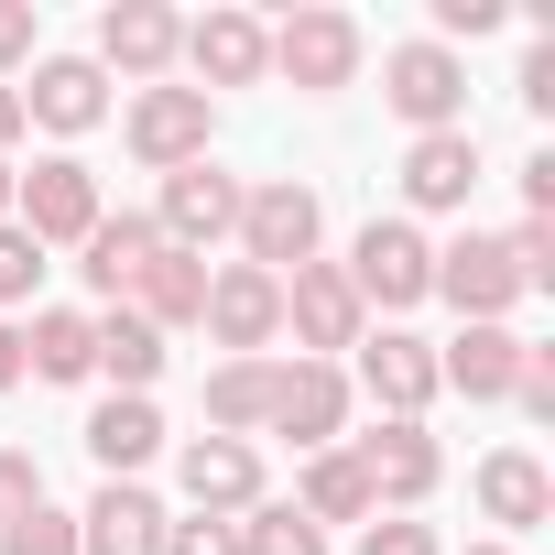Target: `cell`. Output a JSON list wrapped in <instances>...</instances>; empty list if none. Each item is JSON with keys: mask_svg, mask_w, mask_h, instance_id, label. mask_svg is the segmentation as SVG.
Returning a JSON list of instances; mask_svg holds the SVG:
<instances>
[{"mask_svg": "<svg viewBox=\"0 0 555 555\" xmlns=\"http://www.w3.org/2000/svg\"><path fill=\"white\" fill-rule=\"evenodd\" d=\"M317 229H327V207H317V185H295V175H272V185H240V261L250 272H272V284H284V272H306L317 261Z\"/></svg>", "mask_w": 555, "mask_h": 555, "instance_id": "1", "label": "cell"}, {"mask_svg": "<svg viewBox=\"0 0 555 555\" xmlns=\"http://www.w3.org/2000/svg\"><path fill=\"white\" fill-rule=\"evenodd\" d=\"M99 218H109V207H99V175H88L77 153H44L34 175H12V229H23L34 250H77Z\"/></svg>", "mask_w": 555, "mask_h": 555, "instance_id": "2", "label": "cell"}, {"mask_svg": "<svg viewBox=\"0 0 555 555\" xmlns=\"http://www.w3.org/2000/svg\"><path fill=\"white\" fill-rule=\"evenodd\" d=\"M338 272H349V295H360V306L403 317V306H425V295H436V240H425L414 218H371V229H360V250H349Z\"/></svg>", "mask_w": 555, "mask_h": 555, "instance_id": "3", "label": "cell"}, {"mask_svg": "<svg viewBox=\"0 0 555 555\" xmlns=\"http://www.w3.org/2000/svg\"><path fill=\"white\" fill-rule=\"evenodd\" d=\"M382 99L414 120V142L425 131H468V66H457V44H436V34L425 44H392L382 55Z\"/></svg>", "mask_w": 555, "mask_h": 555, "instance_id": "4", "label": "cell"}, {"mask_svg": "<svg viewBox=\"0 0 555 555\" xmlns=\"http://www.w3.org/2000/svg\"><path fill=\"white\" fill-rule=\"evenodd\" d=\"M284 327H295V360H338L371 338V306L349 295L338 261H306V272H284Z\"/></svg>", "mask_w": 555, "mask_h": 555, "instance_id": "5", "label": "cell"}, {"mask_svg": "<svg viewBox=\"0 0 555 555\" xmlns=\"http://www.w3.org/2000/svg\"><path fill=\"white\" fill-rule=\"evenodd\" d=\"M196 327H207L229 360H261L272 338H284V284H272V272H250V261H229V272H207Z\"/></svg>", "mask_w": 555, "mask_h": 555, "instance_id": "6", "label": "cell"}, {"mask_svg": "<svg viewBox=\"0 0 555 555\" xmlns=\"http://www.w3.org/2000/svg\"><path fill=\"white\" fill-rule=\"evenodd\" d=\"M349 457H360V479H371V512H425L436 479H447V447H436L425 425H371Z\"/></svg>", "mask_w": 555, "mask_h": 555, "instance_id": "7", "label": "cell"}, {"mask_svg": "<svg viewBox=\"0 0 555 555\" xmlns=\"http://www.w3.org/2000/svg\"><path fill=\"white\" fill-rule=\"evenodd\" d=\"M272 77H295V88H349L360 77V23L349 12H327V0H306L295 23H272Z\"/></svg>", "mask_w": 555, "mask_h": 555, "instance_id": "8", "label": "cell"}, {"mask_svg": "<svg viewBox=\"0 0 555 555\" xmlns=\"http://www.w3.org/2000/svg\"><path fill=\"white\" fill-rule=\"evenodd\" d=\"M207 88H142L131 109H120V142L153 164V175H175V164H207Z\"/></svg>", "mask_w": 555, "mask_h": 555, "instance_id": "9", "label": "cell"}, {"mask_svg": "<svg viewBox=\"0 0 555 555\" xmlns=\"http://www.w3.org/2000/svg\"><path fill=\"white\" fill-rule=\"evenodd\" d=\"M153 229H164V250H196V261H207V240L240 229V175H218V164H175L164 196H153Z\"/></svg>", "mask_w": 555, "mask_h": 555, "instance_id": "10", "label": "cell"}, {"mask_svg": "<svg viewBox=\"0 0 555 555\" xmlns=\"http://www.w3.org/2000/svg\"><path fill=\"white\" fill-rule=\"evenodd\" d=\"M436 295H447L468 327H501V317L522 306V272H512V250H501L490 229H468V240L436 250Z\"/></svg>", "mask_w": 555, "mask_h": 555, "instance_id": "11", "label": "cell"}, {"mask_svg": "<svg viewBox=\"0 0 555 555\" xmlns=\"http://www.w3.org/2000/svg\"><path fill=\"white\" fill-rule=\"evenodd\" d=\"M338 425H349V371H338V360L272 371V414H261V436H295V447L317 457V447H338Z\"/></svg>", "mask_w": 555, "mask_h": 555, "instance_id": "12", "label": "cell"}, {"mask_svg": "<svg viewBox=\"0 0 555 555\" xmlns=\"http://www.w3.org/2000/svg\"><path fill=\"white\" fill-rule=\"evenodd\" d=\"M175 479H185V501H196L207 522H240V512L261 501V447H250V436H185Z\"/></svg>", "mask_w": 555, "mask_h": 555, "instance_id": "13", "label": "cell"}, {"mask_svg": "<svg viewBox=\"0 0 555 555\" xmlns=\"http://www.w3.org/2000/svg\"><path fill=\"white\" fill-rule=\"evenodd\" d=\"M185 55V23L164 12V0H109L99 12V77L120 66V77H142V88H164V66Z\"/></svg>", "mask_w": 555, "mask_h": 555, "instance_id": "14", "label": "cell"}, {"mask_svg": "<svg viewBox=\"0 0 555 555\" xmlns=\"http://www.w3.org/2000/svg\"><path fill=\"white\" fill-rule=\"evenodd\" d=\"M360 392L382 403V425H425V403H436V349L403 338V327L360 338Z\"/></svg>", "mask_w": 555, "mask_h": 555, "instance_id": "15", "label": "cell"}, {"mask_svg": "<svg viewBox=\"0 0 555 555\" xmlns=\"http://www.w3.org/2000/svg\"><path fill=\"white\" fill-rule=\"evenodd\" d=\"M185 66H196L207 99H218V88H250V77H272V23L207 12V23H185Z\"/></svg>", "mask_w": 555, "mask_h": 555, "instance_id": "16", "label": "cell"}, {"mask_svg": "<svg viewBox=\"0 0 555 555\" xmlns=\"http://www.w3.org/2000/svg\"><path fill=\"white\" fill-rule=\"evenodd\" d=\"M23 120H44V131H99L109 120V77H99V55H44L34 66V88H23Z\"/></svg>", "mask_w": 555, "mask_h": 555, "instance_id": "17", "label": "cell"}, {"mask_svg": "<svg viewBox=\"0 0 555 555\" xmlns=\"http://www.w3.org/2000/svg\"><path fill=\"white\" fill-rule=\"evenodd\" d=\"M77 555H164V501L142 479H99V501L77 512Z\"/></svg>", "mask_w": 555, "mask_h": 555, "instance_id": "18", "label": "cell"}, {"mask_svg": "<svg viewBox=\"0 0 555 555\" xmlns=\"http://www.w3.org/2000/svg\"><path fill=\"white\" fill-rule=\"evenodd\" d=\"M164 261V229L153 218H99L88 240H77V272H88V295L99 306H131V284Z\"/></svg>", "mask_w": 555, "mask_h": 555, "instance_id": "19", "label": "cell"}, {"mask_svg": "<svg viewBox=\"0 0 555 555\" xmlns=\"http://www.w3.org/2000/svg\"><path fill=\"white\" fill-rule=\"evenodd\" d=\"M522 382V338L512 327H468L457 349H436V392H468V403H501Z\"/></svg>", "mask_w": 555, "mask_h": 555, "instance_id": "20", "label": "cell"}, {"mask_svg": "<svg viewBox=\"0 0 555 555\" xmlns=\"http://www.w3.org/2000/svg\"><path fill=\"white\" fill-rule=\"evenodd\" d=\"M403 196H414V207H468V196H479V142H468V131H425V142L403 153Z\"/></svg>", "mask_w": 555, "mask_h": 555, "instance_id": "21", "label": "cell"}, {"mask_svg": "<svg viewBox=\"0 0 555 555\" xmlns=\"http://www.w3.org/2000/svg\"><path fill=\"white\" fill-rule=\"evenodd\" d=\"M479 512H490L501 533H533V522L555 512V479H544V457H522V447L479 457Z\"/></svg>", "mask_w": 555, "mask_h": 555, "instance_id": "22", "label": "cell"}, {"mask_svg": "<svg viewBox=\"0 0 555 555\" xmlns=\"http://www.w3.org/2000/svg\"><path fill=\"white\" fill-rule=\"evenodd\" d=\"M23 371H34V382H88V371H99V317L44 306V317L23 327Z\"/></svg>", "mask_w": 555, "mask_h": 555, "instance_id": "23", "label": "cell"}, {"mask_svg": "<svg viewBox=\"0 0 555 555\" xmlns=\"http://www.w3.org/2000/svg\"><path fill=\"white\" fill-rule=\"evenodd\" d=\"M153 447H164V414H153V392H109V403L88 414V457H99L109 479H131Z\"/></svg>", "mask_w": 555, "mask_h": 555, "instance_id": "24", "label": "cell"}, {"mask_svg": "<svg viewBox=\"0 0 555 555\" xmlns=\"http://www.w3.org/2000/svg\"><path fill=\"white\" fill-rule=\"evenodd\" d=\"M272 371H284V360H218V371H207V436H261Z\"/></svg>", "mask_w": 555, "mask_h": 555, "instance_id": "25", "label": "cell"}, {"mask_svg": "<svg viewBox=\"0 0 555 555\" xmlns=\"http://www.w3.org/2000/svg\"><path fill=\"white\" fill-rule=\"evenodd\" d=\"M295 512H306L317 533H327V522H371V479H360V457H349V447H317V457H306Z\"/></svg>", "mask_w": 555, "mask_h": 555, "instance_id": "26", "label": "cell"}, {"mask_svg": "<svg viewBox=\"0 0 555 555\" xmlns=\"http://www.w3.org/2000/svg\"><path fill=\"white\" fill-rule=\"evenodd\" d=\"M196 306H207V261L196 250H164L142 284H131V317L142 327H196Z\"/></svg>", "mask_w": 555, "mask_h": 555, "instance_id": "27", "label": "cell"}, {"mask_svg": "<svg viewBox=\"0 0 555 555\" xmlns=\"http://www.w3.org/2000/svg\"><path fill=\"white\" fill-rule=\"evenodd\" d=\"M99 371H109L120 392H153V382H164V327H142L131 306H99Z\"/></svg>", "mask_w": 555, "mask_h": 555, "instance_id": "28", "label": "cell"}, {"mask_svg": "<svg viewBox=\"0 0 555 555\" xmlns=\"http://www.w3.org/2000/svg\"><path fill=\"white\" fill-rule=\"evenodd\" d=\"M240 555H327V533H317L295 501H250V512H240Z\"/></svg>", "mask_w": 555, "mask_h": 555, "instance_id": "29", "label": "cell"}, {"mask_svg": "<svg viewBox=\"0 0 555 555\" xmlns=\"http://www.w3.org/2000/svg\"><path fill=\"white\" fill-rule=\"evenodd\" d=\"M0 555H77V512H55V501H34L23 522H0Z\"/></svg>", "mask_w": 555, "mask_h": 555, "instance_id": "30", "label": "cell"}, {"mask_svg": "<svg viewBox=\"0 0 555 555\" xmlns=\"http://www.w3.org/2000/svg\"><path fill=\"white\" fill-rule=\"evenodd\" d=\"M501 250H512V272H522V295H544V284H555V218H522Z\"/></svg>", "mask_w": 555, "mask_h": 555, "instance_id": "31", "label": "cell"}, {"mask_svg": "<svg viewBox=\"0 0 555 555\" xmlns=\"http://www.w3.org/2000/svg\"><path fill=\"white\" fill-rule=\"evenodd\" d=\"M34 272H44V250H34V240H23L12 218H0V317H12V306L34 295Z\"/></svg>", "mask_w": 555, "mask_h": 555, "instance_id": "32", "label": "cell"}, {"mask_svg": "<svg viewBox=\"0 0 555 555\" xmlns=\"http://www.w3.org/2000/svg\"><path fill=\"white\" fill-rule=\"evenodd\" d=\"M360 555H447V544H436V522H414V512H382V522L360 533Z\"/></svg>", "mask_w": 555, "mask_h": 555, "instance_id": "33", "label": "cell"}, {"mask_svg": "<svg viewBox=\"0 0 555 555\" xmlns=\"http://www.w3.org/2000/svg\"><path fill=\"white\" fill-rule=\"evenodd\" d=\"M34 501H44V468H34L23 447H0V522H23Z\"/></svg>", "mask_w": 555, "mask_h": 555, "instance_id": "34", "label": "cell"}, {"mask_svg": "<svg viewBox=\"0 0 555 555\" xmlns=\"http://www.w3.org/2000/svg\"><path fill=\"white\" fill-rule=\"evenodd\" d=\"M164 555H240V522H164Z\"/></svg>", "mask_w": 555, "mask_h": 555, "instance_id": "35", "label": "cell"}, {"mask_svg": "<svg viewBox=\"0 0 555 555\" xmlns=\"http://www.w3.org/2000/svg\"><path fill=\"white\" fill-rule=\"evenodd\" d=\"M447 34H468V44L501 34V0H436V44H447Z\"/></svg>", "mask_w": 555, "mask_h": 555, "instance_id": "36", "label": "cell"}, {"mask_svg": "<svg viewBox=\"0 0 555 555\" xmlns=\"http://www.w3.org/2000/svg\"><path fill=\"white\" fill-rule=\"evenodd\" d=\"M34 55V0H0V77Z\"/></svg>", "mask_w": 555, "mask_h": 555, "instance_id": "37", "label": "cell"}, {"mask_svg": "<svg viewBox=\"0 0 555 555\" xmlns=\"http://www.w3.org/2000/svg\"><path fill=\"white\" fill-rule=\"evenodd\" d=\"M522 109H555V34H533L522 55Z\"/></svg>", "mask_w": 555, "mask_h": 555, "instance_id": "38", "label": "cell"}, {"mask_svg": "<svg viewBox=\"0 0 555 555\" xmlns=\"http://www.w3.org/2000/svg\"><path fill=\"white\" fill-rule=\"evenodd\" d=\"M512 403H522V414H555V360H544V349H522V382H512Z\"/></svg>", "mask_w": 555, "mask_h": 555, "instance_id": "39", "label": "cell"}, {"mask_svg": "<svg viewBox=\"0 0 555 555\" xmlns=\"http://www.w3.org/2000/svg\"><path fill=\"white\" fill-rule=\"evenodd\" d=\"M522 196H533V218H555V153H533V164H522Z\"/></svg>", "mask_w": 555, "mask_h": 555, "instance_id": "40", "label": "cell"}, {"mask_svg": "<svg viewBox=\"0 0 555 555\" xmlns=\"http://www.w3.org/2000/svg\"><path fill=\"white\" fill-rule=\"evenodd\" d=\"M34 120H23V88H0V164H12V142H23Z\"/></svg>", "mask_w": 555, "mask_h": 555, "instance_id": "41", "label": "cell"}, {"mask_svg": "<svg viewBox=\"0 0 555 555\" xmlns=\"http://www.w3.org/2000/svg\"><path fill=\"white\" fill-rule=\"evenodd\" d=\"M12 382H23V327L0 317V392H12Z\"/></svg>", "mask_w": 555, "mask_h": 555, "instance_id": "42", "label": "cell"}, {"mask_svg": "<svg viewBox=\"0 0 555 555\" xmlns=\"http://www.w3.org/2000/svg\"><path fill=\"white\" fill-rule=\"evenodd\" d=\"M12 175H23V164H0V218H12Z\"/></svg>", "mask_w": 555, "mask_h": 555, "instance_id": "43", "label": "cell"}, {"mask_svg": "<svg viewBox=\"0 0 555 555\" xmlns=\"http://www.w3.org/2000/svg\"><path fill=\"white\" fill-rule=\"evenodd\" d=\"M468 555H512V544H468Z\"/></svg>", "mask_w": 555, "mask_h": 555, "instance_id": "44", "label": "cell"}]
</instances>
